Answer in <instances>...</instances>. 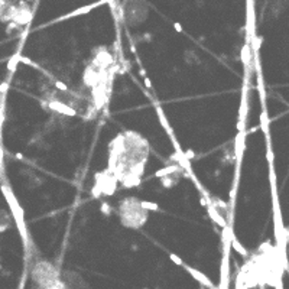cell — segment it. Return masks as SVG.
<instances>
[{
    "mask_svg": "<svg viewBox=\"0 0 289 289\" xmlns=\"http://www.w3.org/2000/svg\"><path fill=\"white\" fill-rule=\"evenodd\" d=\"M233 247H234V249H236L237 252H240L242 255H246V250H244L243 247H242V246L239 244V242H237L236 239H233Z\"/></svg>",
    "mask_w": 289,
    "mask_h": 289,
    "instance_id": "3",
    "label": "cell"
},
{
    "mask_svg": "<svg viewBox=\"0 0 289 289\" xmlns=\"http://www.w3.org/2000/svg\"><path fill=\"white\" fill-rule=\"evenodd\" d=\"M169 257H171V260H172V262H174V263H175V265H179V266H184V262H182V260H181V257H178L177 255H174V253H171V255H169Z\"/></svg>",
    "mask_w": 289,
    "mask_h": 289,
    "instance_id": "2",
    "label": "cell"
},
{
    "mask_svg": "<svg viewBox=\"0 0 289 289\" xmlns=\"http://www.w3.org/2000/svg\"><path fill=\"white\" fill-rule=\"evenodd\" d=\"M185 269L190 272V275L194 278V279H197L200 283H203L204 286H207V288H214L213 286V283H211V281L207 278V276L204 275L203 272H200V270H197V269H194V268H190V266H185Z\"/></svg>",
    "mask_w": 289,
    "mask_h": 289,
    "instance_id": "1",
    "label": "cell"
}]
</instances>
